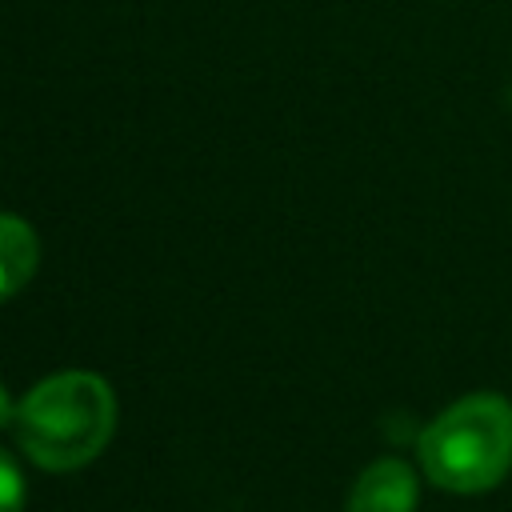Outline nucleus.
<instances>
[{
	"instance_id": "nucleus-4",
	"label": "nucleus",
	"mask_w": 512,
	"mask_h": 512,
	"mask_svg": "<svg viewBox=\"0 0 512 512\" xmlns=\"http://www.w3.org/2000/svg\"><path fill=\"white\" fill-rule=\"evenodd\" d=\"M40 264V240L16 212H0V300L16 296Z\"/></svg>"
},
{
	"instance_id": "nucleus-6",
	"label": "nucleus",
	"mask_w": 512,
	"mask_h": 512,
	"mask_svg": "<svg viewBox=\"0 0 512 512\" xmlns=\"http://www.w3.org/2000/svg\"><path fill=\"white\" fill-rule=\"evenodd\" d=\"M12 416H16V408H12V400H8V392H4V384H0V428H4Z\"/></svg>"
},
{
	"instance_id": "nucleus-1",
	"label": "nucleus",
	"mask_w": 512,
	"mask_h": 512,
	"mask_svg": "<svg viewBox=\"0 0 512 512\" xmlns=\"http://www.w3.org/2000/svg\"><path fill=\"white\" fill-rule=\"evenodd\" d=\"M12 424L32 464L72 472L96 460L112 440L116 396L96 372H56L24 392Z\"/></svg>"
},
{
	"instance_id": "nucleus-3",
	"label": "nucleus",
	"mask_w": 512,
	"mask_h": 512,
	"mask_svg": "<svg viewBox=\"0 0 512 512\" xmlns=\"http://www.w3.org/2000/svg\"><path fill=\"white\" fill-rule=\"evenodd\" d=\"M416 496V472L404 460L384 456L356 476L344 512H416Z\"/></svg>"
},
{
	"instance_id": "nucleus-5",
	"label": "nucleus",
	"mask_w": 512,
	"mask_h": 512,
	"mask_svg": "<svg viewBox=\"0 0 512 512\" xmlns=\"http://www.w3.org/2000/svg\"><path fill=\"white\" fill-rule=\"evenodd\" d=\"M0 512H24V472L0 448Z\"/></svg>"
},
{
	"instance_id": "nucleus-2",
	"label": "nucleus",
	"mask_w": 512,
	"mask_h": 512,
	"mask_svg": "<svg viewBox=\"0 0 512 512\" xmlns=\"http://www.w3.org/2000/svg\"><path fill=\"white\" fill-rule=\"evenodd\" d=\"M420 468L444 492H488L512 468V404L496 392H472L448 404L420 432Z\"/></svg>"
}]
</instances>
